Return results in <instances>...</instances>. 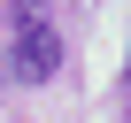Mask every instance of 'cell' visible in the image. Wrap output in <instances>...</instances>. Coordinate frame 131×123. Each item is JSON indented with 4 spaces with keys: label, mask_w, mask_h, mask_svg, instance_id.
<instances>
[{
    "label": "cell",
    "mask_w": 131,
    "mask_h": 123,
    "mask_svg": "<svg viewBox=\"0 0 131 123\" xmlns=\"http://www.w3.org/2000/svg\"><path fill=\"white\" fill-rule=\"evenodd\" d=\"M8 69L23 85H46L62 69V31L46 16V0H16V8H8Z\"/></svg>",
    "instance_id": "cell-1"
}]
</instances>
